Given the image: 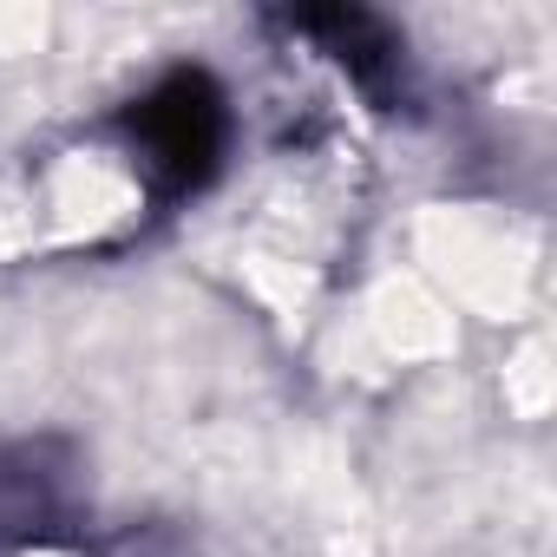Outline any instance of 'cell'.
I'll list each match as a JSON object with an SVG mask.
<instances>
[{"label": "cell", "instance_id": "cell-1", "mask_svg": "<svg viewBox=\"0 0 557 557\" xmlns=\"http://www.w3.org/2000/svg\"><path fill=\"white\" fill-rule=\"evenodd\" d=\"M138 138L151 145V164L171 171V184H197L223 145V99L203 73H171L138 106Z\"/></svg>", "mask_w": 557, "mask_h": 557}]
</instances>
